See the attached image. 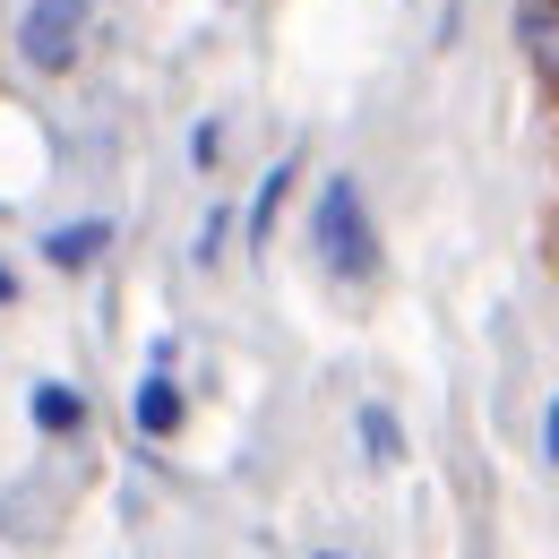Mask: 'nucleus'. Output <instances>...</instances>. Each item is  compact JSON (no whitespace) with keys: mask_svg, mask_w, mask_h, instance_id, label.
<instances>
[{"mask_svg":"<svg viewBox=\"0 0 559 559\" xmlns=\"http://www.w3.org/2000/svg\"><path fill=\"white\" fill-rule=\"evenodd\" d=\"M181 421V396H173V379H146L139 388V430L155 439V430H173Z\"/></svg>","mask_w":559,"mask_h":559,"instance_id":"nucleus-4","label":"nucleus"},{"mask_svg":"<svg viewBox=\"0 0 559 559\" xmlns=\"http://www.w3.org/2000/svg\"><path fill=\"white\" fill-rule=\"evenodd\" d=\"M310 233H319V259L336 267V276H370L379 267V233H370V215H361V190H353L345 173L319 190V215H310Z\"/></svg>","mask_w":559,"mask_h":559,"instance_id":"nucleus-1","label":"nucleus"},{"mask_svg":"<svg viewBox=\"0 0 559 559\" xmlns=\"http://www.w3.org/2000/svg\"><path fill=\"white\" fill-rule=\"evenodd\" d=\"M543 456L559 465V405H551V421H543Z\"/></svg>","mask_w":559,"mask_h":559,"instance_id":"nucleus-9","label":"nucleus"},{"mask_svg":"<svg viewBox=\"0 0 559 559\" xmlns=\"http://www.w3.org/2000/svg\"><path fill=\"white\" fill-rule=\"evenodd\" d=\"M0 301H9V276H0Z\"/></svg>","mask_w":559,"mask_h":559,"instance_id":"nucleus-10","label":"nucleus"},{"mask_svg":"<svg viewBox=\"0 0 559 559\" xmlns=\"http://www.w3.org/2000/svg\"><path fill=\"white\" fill-rule=\"evenodd\" d=\"M104 250V224H70V233H52V267H86Z\"/></svg>","mask_w":559,"mask_h":559,"instance_id":"nucleus-6","label":"nucleus"},{"mask_svg":"<svg viewBox=\"0 0 559 559\" xmlns=\"http://www.w3.org/2000/svg\"><path fill=\"white\" fill-rule=\"evenodd\" d=\"M78 44H86V0H35L26 9V61L35 70H70L78 61Z\"/></svg>","mask_w":559,"mask_h":559,"instance_id":"nucleus-2","label":"nucleus"},{"mask_svg":"<svg viewBox=\"0 0 559 559\" xmlns=\"http://www.w3.org/2000/svg\"><path fill=\"white\" fill-rule=\"evenodd\" d=\"M35 414H44V430H70V421H78V396H70V388H44V396H35Z\"/></svg>","mask_w":559,"mask_h":559,"instance_id":"nucleus-8","label":"nucleus"},{"mask_svg":"<svg viewBox=\"0 0 559 559\" xmlns=\"http://www.w3.org/2000/svg\"><path fill=\"white\" fill-rule=\"evenodd\" d=\"M516 35H525V61L559 86V0H525L516 9Z\"/></svg>","mask_w":559,"mask_h":559,"instance_id":"nucleus-3","label":"nucleus"},{"mask_svg":"<svg viewBox=\"0 0 559 559\" xmlns=\"http://www.w3.org/2000/svg\"><path fill=\"white\" fill-rule=\"evenodd\" d=\"M284 181H293V164L267 173V190H259V207H250V241H267V224H276V207H284Z\"/></svg>","mask_w":559,"mask_h":559,"instance_id":"nucleus-7","label":"nucleus"},{"mask_svg":"<svg viewBox=\"0 0 559 559\" xmlns=\"http://www.w3.org/2000/svg\"><path fill=\"white\" fill-rule=\"evenodd\" d=\"M361 448H370V465H396V456H405V430H396V414H379V405H370V414H361Z\"/></svg>","mask_w":559,"mask_h":559,"instance_id":"nucleus-5","label":"nucleus"}]
</instances>
